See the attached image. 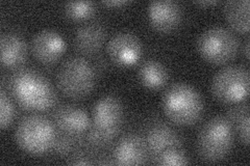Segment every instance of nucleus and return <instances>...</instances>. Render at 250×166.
Wrapping results in <instances>:
<instances>
[{
	"label": "nucleus",
	"mask_w": 250,
	"mask_h": 166,
	"mask_svg": "<svg viewBox=\"0 0 250 166\" xmlns=\"http://www.w3.org/2000/svg\"><path fill=\"white\" fill-rule=\"evenodd\" d=\"M239 38L233 31L214 26L200 35L197 50L201 57L213 65H224L232 60L239 51Z\"/></svg>",
	"instance_id": "obj_7"
},
{
	"label": "nucleus",
	"mask_w": 250,
	"mask_h": 166,
	"mask_svg": "<svg viewBox=\"0 0 250 166\" xmlns=\"http://www.w3.org/2000/svg\"><path fill=\"white\" fill-rule=\"evenodd\" d=\"M53 148L57 149V153L59 154H65L67 153L70 148H71V141L67 138L57 139L56 144H54Z\"/></svg>",
	"instance_id": "obj_23"
},
{
	"label": "nucleus",
	"mask_w": 250,
	"mask_h": 166,
	"mask_svg": "<svg viewBox=\"0 0 250 166\" xmlns=\"http://www.w3.org/2000/svg\"><path fill=\"white\" fill-rule=\"evenodd\" d=\"M154 163L165 166H179L189 164L190 161L187 154L182 151L181 148H172L161 153L154 159Z\"/></svg>",
	"instance_id": "obj_21"
},
{
	"label": "nucleus",
	"mask_w": 250,
	"mask_h": 166,
	"mask_svg": "<svg viewBox=\"0 0 250 166\" xmlns=\"http://www.w3.org/2000/svg\"><path fill=\"white\" fill-rule=\"evenodd\" d=\"M138 76L141 84L151 91L163 89L169 80V73L166 67L154 59L143 62L139 68Z\"/></svg>",
	"instance_id": "obj_17"
},
{
	"label": "nucleus",
	"mask_w": 250,
	"mask_h": 166,
	"mask_svg": "<svg viewBox=\"0 0 250 166\" xmlns=\"http://www.w3.org/2000/svg\"><path fill=\"white\" fill-rule=\"evenodd\" d=\"M1 64L4 68H18L27 58V45L23 37L16 34H3L0 39Z\"/></svg>",
	"instance_id": "obj_16"
},
{
	"label": "nucleus",
	"mask_w": 250,
	"mask_h": 166,
	"mask_svg": "<svg viewBox=\"0 0 250 166\" xmlns=\"http://www.w3.org/2000/svg\"><path fill=\"white\" fill-rule=\"evenodd\" d=\"M106 39V30L97 22H90L78 27L74 35V47L83 55H94L103 48Z\"/></svg>",
	"instance_id": "obj_14"
},
{
	"label": "nucleus",
	"mask_w": 250,
	"mask_h": 166,
	"mask_svg": "<svg viewBox=\"0 0 250 166\" xmlns=\"http://www.w3.org/2000/svg\"><path fill=\"white\" fill-rule=\"evenodd\" d=\"M243 51H244L245 58L249 59V39L248 38L245 41V44H244V47H243Z\"/></svg>",
	"instance_id": "obj_27"
},
{
	"label": "nucleus",
	"mask_w": 250,
	"mask_h": 166,
	"mask_svg": "<svg viewBox=\"0 0 250 166\" xmlns=\"http://www.w3.org/2000/svg\"><path fill=\"white\" fill-rule=\"evenodd\" d=\"M195 3H196L200 7H209V6L218 4V1H216V0H208V1H197Z\"/></svg>",
	"instance_id": "obj_26"
},
{
	"label": "nucleus",
	"mask_w": 250,
	"mask_h": 166,
	"mask_svg": "<svg viewBox=\"0 0 250 166\" xmlns=\"http://www.w3.org/2000/svg\"><path fill=\"white\" fill-rule=\"evenodd\" d=\"M64 11L69 19L73 21H85L95 14L96 5L91 1H72L65 4Z\"/></svg>",
	"instance_id": "obj_20"
},
{
	"label": "nucleus",
	"mask_w": 250,
	"mask_h": 166,
	"mask_svg": "<svg viewBox=\"0 0 250 166\" xmlns=\"http://www.w3.org/2000/svg\"><path fill=\"white\" fill-rule=\"evenodd\" d=\"M123 114V106L118 98L111 94L100 98L92 112V124L88 133L91 144L104 146L113 141L121 129Z\"/></svg>",
	"instance_id": "obj_3"
},
{
	"label": "nucleus",
	"mask_w": 250,
	"mask_h": 166,
	"mask_svg": "<svg viewBox=\"0 0 250 166\" xmlns=\"http://www.w3.org/2000/svg\"><path fill=\"white\" fill-rule=\"evenodd\" d=\"M66 49L62 37L56 30L39 31L31 41V52L35 58L44 65L53 64L61 58Z\"/></svg>",
	"instance_id": "obj_10"
},
{
	"label": "nucleus",
	"mask_w": 250,
	"mask_h": 166,
	"mask_svg": "<svg viewBox=\"0 0 250 166\" xmlns=\"http://www.w3.org/2000/svg\"><path fill=\"white\" fill-rule=\"evenodd\" d=\"M163 109L172 123L188 127L200 120L205 103L200 92L192 85L177 82L169 86L164 93Z\"/></svg>",
	"instance_id": "obj_2"
},
{
	"label": "nucleus",
	"mask_w": 250,
	"mask_h": 166,
	"mask_svg": "<svg viewBox=\"0 0 250 166\" xmlns=\"http://www.w3.org/2000/svg\"><path fill=\"white\" fill-rule=\"evenodd\" d=\"M147 15L150 25L160 33H170L174 30L183 18L181 5L171 0L150 2Z\"/></svg>",
	"instance_id": "obj_11"
},
{
	"label": "nucleus",
	"mask_w": 250,
	"mask_h": 166,
	"mask_svg": "<svg viewBox=\"0 0 250 166\" xmlns=\"http://www.w3.org/2000/svg\"><path fill=\"white\" fill-rule=\"evenodd\" d=\"M213 96L224 104L243 103L249 94V72L239 65L221 69L212 80Z\"/></svg>",
	"instance_id": "obj_8"
},
{
	"label": "nucleus",
	"mask_w": 250,
	"mask_h": 166,
	"mask_svg": "<svg viewBox=\"0 0 250 166\" xmlns=\"http://www.w3.org/2000/svg\"><path fill=\"white\" fill-rule=\"evenodd\" d=\"M229 112V121L238 133L240 140L245 146L249 145V105L248 103H240Z\"/></svg>",
	"instance_id": "obj_19"
},
{
	"label": "nucleus",
	"mask_w": 250,
	"mask_h": 166,
	"mask_svg": "<svg viewBox=\"0 0 250 166\" xmlns=\"http://www.w3.org/2000/svg\"><path fill=\"white\" fill-rule=\"evenodd\" d=\"M148 156L154 160L161 153L172 148L182 147V137L171 127L164 124L154 125L149 129L145 139Z\"/></svg>",
	"instance_id": "obj_15"
},
{
	"label": "nucleus",
	"mask_w": 250,
	"mask_h": 166,
	"mask_svg": "<svg viewBox=\"0 0 250 166\" xmlns=\"http://www.w3.org/2000/svg\"><path fill=\"white\" fill-rule=\"evenodd\" d=\"M57 127L68 135H78L90 129V116L85 110L75 105H62L53 113Z\"/></svg>",
	"instance_id": "obj_12"
},
{
	"label": "nucleus",
	"mask_w": 250,
	"mask_h": 166,
	"mask_svg": "<svg viewBox=\"0 0 250 166\" xmlns=\"http://www.w3.org/2000/svg\"><path fill=\"white\" fill-rule=\"evenodd\" d=\"M103 4L107 7H112V9H119V7L128 4V1L126 0H111V1H104Z\"/></svg>",
	"instance_id": "obj_24"
},
{
	"label": "nucleus",
	"mask_w": 250,
	"mask_h": 166,
	"mask_svg": "<svg viewBox=\"0 0 250 166\" xmlns=\"http://www.w3.org/2000/svg\"><path fill=\"white\" fill-rule=\"evenodd\" d=\"M15 117V106L4 90L0 92V128H9Z\"/></svg>",
	"instance_id": "obj_22"
},
{
	"label": "nucleus",
	"mask_w": 250,
	"mask_h": 166,
	"mask_svg": "<svg viewBox=\"0 0 250 166\" xmlns=\"http://www.w3.org/2000/svg\"><path fill=\"white\" fill-rule=\"evenodd\" d=\"M15 139L19 148L30 155L49 152L57 140L54 125L40 114H30L22 118L15 130Z\"/></svg>",
	"instance_id": "obj_5"
},
{
	"label": "nucleus",
	"mask_w": 250,
	"mask_h": 166,
	"mask_svg": "<svg viewBox=\"0 0 250 166\" xmlns=\"http://www.w3.org/2000/svg\"><path fill=\"white\" fill-rule=\"evenodd\" d=\"M10 90L18 104L28 111H47L57 102L56 91L48 79L31 69L15 72L11 77Z\"/></svg>",
	"instance_id": "obj_1"
},
{
	"label": "nucleus",
	"mask_w": 250,
	"mask_h": 166,
	"mask_svg": "<svg viewBox=\"0 0 250 166\" xmlns=\"http://www.w3.org/2000/svg\"><path fill=\"white\" fill-rule=\"evenodd\" d=\"M143 47L140 38L129 31H120L107 42L106 52L115 65L129 67L141 58Z\"/></svg>",
	"instance_id": "obj_9"
},
{
	"label": "nucleus",
	"mask_w": 250,
	"mask_h": 166,
	"mask_svg": "<svg viewBox=\"0 0 250 166\" xmlns=\"http://www.w3.org/2000/svg\"><path fill=\"white\" fill-rule=\"evenodd\" d=\"M145 140L136 134L122 137L115 147L113 160L118 165H141L148 159Z\"/></svg>",
	"instance_id": "obj_13"
},
{
	"label": "nucleus",
	"mask_w": 250,
	"mask_h": 166,
	"mask_svg": "<svg viewBox=\"0 0 250 166\" xmlns=\"http://www.w3.org/2000/svg\"><path fill=\"white\" fill-rule=\"evenodd\" d=\"M233 145V129L228 117L210 118L199 130L197 152L203 161L218 162L225 159Z\"/></svg>",
	"instance_id": "obj_4"
},
{
	"label": "nucleus",
	"mask_w": 250,
	"mask_h": 166,
	"mask_svg": "<svg viewBox=\"0 0 250 166\" xmlns=\"http://www.w3.org/2000/svg\"><path fill=\"white\" fill-rule=\"evenodd\" d=\"M70 163L74 164V165H89V164H91V161H89L88 158H85V157H78L74 161L70 162Z\"/></svg>",
	"instance_id": "obj_25"
},
{
	"label": "nucleus",
	"mask_w": 250,
	"mask_h": 166,
	"mask_svg": "<svg viewBox=\"0 0 250 166\" xmlns=\"http://www.w3.org/2000/svg\"><path fill=\"white\" fill-rule=\"evenodd\" d=\"M57 83L66 97L75 100L85 98L95 88V69L83 57H70L60 67Z\"/></svg>",
	"instance_id": "obj_6"
},
{
	"label": "nucleus",
	"mask_w": 250,
	"mask_h": 166,
	"mask_svg": "<svg viewBox=\"0 0 250 166\" xmlns=\"http://www.w3.org/2000/svg\"><path fill=\"white\" fill-rule=\"evenodd\" d=\"M249 6L248 0L228 1L224 5V16L229 26L240 34L249 31Z\"/></svg>",
	"instance_id": "obj_18"
}]
</instances>
